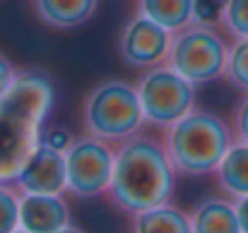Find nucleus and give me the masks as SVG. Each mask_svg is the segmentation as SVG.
Masks as SVG:
<instances>
[{
  "instance_id": "3",
  "label": "nucleus",
  "mask_w": 248,
  "mask_h": 233,
  "mask_svg": "<svg viewBox=\"0 0 248 233\" xmlns=\"http://www.w3.org/2000/svg\"><path fill=\"white\" fill-rule=\"evenodd\" d=\"M159 140L176 175L188 178L215 173L229 147L236 142L232 125L219 113L198 106L164 128Z\"/></svg>"
},
{
  "instance_id": "21",
  "label": "nucleus",
  "mask_w": 248,
  "mask_h": 233,
  "mask_svg": "<svg viewBox=\"0 0 248 233\" xmlns=\"http://www.w3.org/2000/svg\"><path fill=\"white\" fill-rule=\"evenodd\" d=\"M232 130H234V140H236V142H246L248 145V94L239 101V106H236V111H234Z\"/></svg>"
},
{
  "instance_id": "17",
  "label": "nucleus",
  "mask_w": 248,
  "mask_h": 233,
  "mask_svg": "<svg viewBox=\"0 0 248 233\" xmlns=\"http://www.w3.org/2000/svg\"><path fill=\"white\" fill-rule=\"evenodd\" d=\"M19 190L10 183H0V233L19 229Z\"/></svg>"
},
{
  "instance_id": "5",
  "label": "nucleus",
  "mask_w": 248,
  "mask_h": 233,
  "mask_svg": "<svg viewBox=\"0 0 248 233\" xmlns=\"http://www.w3.org/2000/svg\"><path fill=\"white\" fill-rule=\"evenodd\" d=\"M229 44L215 24L193 22L171 36L166 65L190 84H207L224 77Z\"/></svg>"
},
{
  "instance_id": "25",
  "label": "nucleus",
  "mask_w": 248,
  "mask_h": 233,
  "mask_svg": "<svg viewBox=\"0 0 248 233\" xmlns=\"http://www.w3.org/2000/svg\"><path fill=\"white\" fill-rule=\"evenodd\" d=\"M12 233H27V231H22V229H17V231H12Z\"/></svg>"
},
{
  "instance_id": "20",
  "label": "nucleus",
  "mask_w": 248,
  "mask_h": 233,
  "mask_svg": "<svg viewBox=\"0 0 248 233\" xmlns=\"http://www.w3.org/2000/svg\"><path fill=\"white\" fill-rule=\"evenodd\" d=\"M224 2L227 0H193V5H195V22H202V24L219 22Z\"/></svg>"
},
{
  "instance_id": "23",
  "label": "nucleus",
  "mask_w": 248,
  "mask_h": 233,
  "mask_svg": "<svg viewBox=\"0 0 248 233\" xmlns=\"http://www.w3.org/2000/svg\"><path fill=\"white\" fill-rule=\"evenodd\" d=\"M234 207H236V217H239L241 233H248V195H246V197L234 200Z\"/></svg>"
},
{
  "instance_id": "9",
  "label": "nucleus",
  "mask_w": 248,
  "mask_h": 233,
  "mask_svg": "<svg viewBox=\"0 0 248 233\" xmlns=\"http://www.w3.org/2000/svg\"><path fill=\"white\" fill-rule=\"evenodd\" d=\"M12 185L19 192H31V195H63V192H68L65 154L41 142L34 149V154L27 159V163L22 166V171Z\"/></svg>"
},
{
  "instance_id": "16",
  "label": "nucleus",
  "mask_w": 248,
  "mask_h": 233,
  "mask_svg": "<svg viewBox=\"0 0 248 233\" xmlns=\"http://www.w3.org/2000/svg\"><path fill=\"white\" fill-rule=\"evenodd\" d=\"M224 77L239 91L248 94V39H234V44L229 46Z\"/></svg>"
},
{
  "instance_id": "2",
  "label": "nucleus",
  "mask_w": 248,
  "mask_h": 233,
  "mask_svg": "<svg viewBox=\"0 0 248 233\" xmlns=\"http://www.w3.org/2000/svg\"><path fill=\"white\" fill-rule=\"evenodd\" d=\"M176 171L164 152L162 140L138 132L116 145L113 173L106 200L123 214H140L145 209L171 202Z\"/></svg>"
},
{
  "instance_id": "15",
  "label": "nucleus",
  "mask_w": 248,
  "mask_h": 233,
  "mask_svg": "<svg viewBox=\"0 0 248 233\" xmlns=\"http://www.w3.org/2000/svg\"><path fill=\"white\" fill-rule=\"evenodd\" d=\"M138 12H142L171 34L195 22L193 0H138Z\"/></svg>"
},
{
  "instance_id": "13",
  "label": "nucleus",
  "mask_w": 248,
  "mask_h": 233,
  "mask_svg": "<svg viewBox=\"0 0 248 233\" xmlns=\"http://www.w3.org/2000/svg\"><path fill=\"white\" fill-rule=\"evenodd\" d=\"M215 180L219 185V190L232 197H246L248 195V145L246 142H234L229 147V152L219 161L217 171H215Z\"/></svg>"
},
{
  "instance_id": "12",
  "label": "nucleus",
  "mask_w": 248,
  "mask_h": 233,
  "mask_svg": "<svg viewBox=\"0 0 248 233\" xmlns=\"http://www.w3.org/2000/svg\"><path fill=\"white\" fill-rule=\"evenodd\" d=\"M190 233H241L236 207L227 197H205L190 212Z\"/></svg>"
},
{
  "instance_id": "4",
  "label": "nucleus",
  "mask_w": 248,
  "mask_h": 233,
  "mask_svg": "<svg viewBox=\"0 0 248 233\" xmlns=\"http://www.w3.org/2000/svg\"><path fill=\"white\" fill-rule=\"evenodd\" d=\"M82 125L87 135L108 145H121L138 135L145 125V113L135 84L116 77L94 84L82 101Z\"/></svg>"
},
{
  "instance_id": "19",
  "label": "nucleus",
  "mask_w": 248,
  "mask_h": 233,
  "mask_svg": "<svg viewBox=\"0 0 248 233\" xmlns=\"http://www.w3.org/2000/svg\"><path fill=\"white\" fill-rule=\"evenodd\" d=\"M75 137L78 135H73L65 125H46L44 128V135H41V142L48 145V147H53V149H58V152H65L73 145Z\"/></svg>"
},
{
  "instance_id": "14",
  "label": "nucleus",
  "mask_w": 248,
  "mask_h": 233,
  "mask_svg": "<svg viewBox=\"0 0 248 233\" xmlns=\"http://www.w3.org/2000/svg\"><path fill=\"white\" fill-rule=\"evenodd\" d=\"M130 233H190V214L166 202L135 214Z\"/></svg>"
},
{
  "instance_id": "1",
  "label": "nucleus",
  "mask_w": 248,
  "mask_h": 233,
  "mask_svg": "<svg viewBox=\"0 0 248 233\" xmlns=\"http://www.w3.org/2000/svg\"><path fill=\"white\" fill-rule=\"evenodd\" d=\"M56 106V82L46 70H19L0 96V183H15L27 159L41 145Z\"/></svg>"
},
{
  "instance_id": "6",
  "label": "nucleus",
  "mask_w": 248,
  "mask_h": 233,
  "mask_svg": "<svg viewBox=\"0 0 248 233\" xmlns=\"http://www.w3.org/2000/svg\"><path fill=\"white\" fill-rule=\"evenodd\" d=\"M135 89L142 103L145 123L162 130L195 108V84L183 79L166 63L145 70Z\"/></svg>"
},
{
  "instance_id": "18",
  "label": "nucleus",
  "mask_w": 248,
  "mask_h": 233,
  "mask_svg": "<svg viewBox=\"0 0 248 233\" xmlns=\"http://www.w3.org/2000/svg\"><path fill=\"white\" fill-rule=\"evenodd\" d=\"M219 22L234 39H248V0H227Z\"/></svg>"
},
{
  "instance_id": "8",
  "label": "nucleus",
  "mask_w": 248,
  "mask_h": 233,
  "mask_svg": "<svg viewBox=\"0 0 248 233\" xmlns=\"http://www.w3.org/2000/svg\"><path fill=\"white\" fill-rule=\"evenodd\" d=\"M171 31L145 17L142 12H135L128 17V22L121 29L118 36V53L128 68L135 70H150L166 63L169 46H171Z\"/></svg>"
},
{
  "instance_id": "7",
  "label": "nucleus",
  "mask_w": 248,
  "mask_h": 233,
  "mask_svg": "<svg viewBox=\"0 0 248 233\" xmlns=\"http://www.w3.org/2000/svg\"><path fill=\"white\" fill-rule=\"evenodd\" d=\"M63 154H65V173H68L70 195L80 200L106 195L111 173H113V156H116L113 145L84 132L82 137L73 140V145Z\"/></svg>"
},
{
  "instance_id": "10",
  "label": "nucleus",
  "mask_w": 248,
  "mask_h": 233,
  "mask_svg": "<svg viewBox=\"0 0 248 233\" xmlns=\"http://www.w3.org/2000/svg\"><path fill=\"white\" fill-rule=\"evenodd\" d=\"M70 226V207L63 195H19V229L27 233H58Z\"/></svg>"
},
{
  "instance_id": "22",
  "label": "nucleus",
  "mask_w": 248,
  "mask_h": 233,
  "mask_svg": "<svg viewBox=\"0 0 248 233\" xmlns=\"http://www.w3.org/2000/svg\"><path fill=\"white\" fill-rule=\"evenodd\" d=\"M17 73H19V70L12 65V60L0 51V96L12 87V82H15V77H17Z\"/></svg>"
},
{
  "instance_id": "11",
  "label": "nucleus",
  "mask_w": 248,
  "mask_h": 233,
  "mask_svg": "<svg viewBox=\"0 0 248 233\" xmlns=\"http://www.w3.org/2000/svg\"><path fill=\"white\" fill-rule=\"evenodd\" d=\"M31 5L39 22L51 29L68 31L82 27L94 17L99 0H31Z\"/></svg>"
},
{
  "instance_id": "24",
  "label": "nucleus",
  "mask_w": 248,
  "mask_h": 233,
  "mask_svg": "<svg viewBox=\"0 0 248 233\" xmlns=\"http://www.w3.org/2000/svg\"><path fill=\"white\" fill-rule=\"evenodd\" d=\"M58 233H87V231H82V229H78V226H73V224H70V226H65L63 231H58Z\"/></svg>"
}]
</instances>
